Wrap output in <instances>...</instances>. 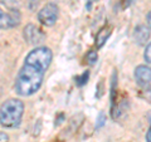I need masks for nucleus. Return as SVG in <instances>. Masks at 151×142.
<instances>
[{
    "label": "nucleus",
    "mask_w": 151,
    "mask_h": 142,
    "mask_svg": "<svg viewBox=\"0 0 151 142\" xmlns=\"http://www.w3.org/2000/svg\"><path fill=\"white\" fill-rule=\"evenodd\" d=\"M44 72L35 65L27 64L20 69L18 73L15 80V91L20 96H32L40 88L42 82H43Z\"/></svg>",
    "instance_id": "obj_1"
},
{
    "label": "nucleus",
    "mask_w": 151,
    "mask_h": 142,
    "mask_svg": "<svg viewBox=\"0 0 151 142\" xmlns=\"http://www.w3.org/2000/svg\"><path fill=\"white\" fill-rule=\"evenodd\" d=\"M24 112V105L19 99H8L3 103L0 111V122L4 127H17Z\"/></svg>",
    "instance_id": "obj_2"
},
{
    "label": "nucleus",
    "mask_w": 151,
    "mask_h": 142,
    "mask_svg": "<svg viewBox=\"0 0 151 142\" xmlns=\"http://www.w3.org/2000/svg\"><path fill=\"white\" fill-rule=\"evenodd\" d=\"M52 58H53V54H52V50L49 48L39 47V48H35L34 50H32L30 53L27 55L25 63L35 65L37 68H39L44 72V70L49 67Z\"/></svg>",
    "instance_id": "obj_3"
},
{
    "label": "nucleus",
    "mask_w": 151,
    "mask_h": 142,
    "mask_svg": "<svg viewBox=\"0 0 151 142\" xmlns=\"http://www.w3.org/2000/svg\"><path fill=\"white\" fill-rule=\"evenodd\" d=\"M58 19V8L54 4H47L38 13V20L45 27H52Z\"/></svg>",
    "instance_id": "obj_4"
},
{
    "label": "nucleus",
    "mask_w": 151,
    "mask_h": 142,
    "mask_svg": "<svg viewBox=\"0 0 151 142\" xmlns=\"http://www.w3.org/2000/svg\"><path fill=\"white\" fill-rule=\"evenodd\" d=\"M23 35H24V39L28 42V43L33 44V45L43 43L44 39H45L44 33L40 29H38V28L35 25H33V24H29V25H27L24 28Z\"/></svg>",
    "instance_id": "obj_5"
},
{
    "label": "nucleus",
    "mask_w": 151,
    "mask_h": 142,
    "mask_svg": "<svg viewBox=\"0 0 151 142\" xmlns=\"http://www.w3.org/2000/svg\"><path fill=\"white\" fill-rule=\"evenodd\" d=\"M135 78L137 83L142 87L151 86V68L146 65H139L135 69Z\"/></svg>",
    "instance_id": "obj_6"
},
{
    "label": "nucleus",
    "mask_w": 151,
    "mask_h": 142,
    "mask_svg": "<svg viewBox=\"0 0 151 142\" xmlns=\"http://www.w3.org/2000/svg\"><path fill=\"white\" fill-rule=\"evenodd\" d=\"M18 11L13 10L12 14H5L4 11H1V14H0V16H1V20H0V27H1V29H8V28H12V27H15L19 24V19H20V16H17L18 15Z\"/></svg>",
    "instance_id": "obj_7"
},
{
    "label": "nucleus",
    "mask_w": 151,
    "mask_h": 142,
    "mask_svg": "<svg viewBox=\"0 0 151 142\" xmlns=\"http://www.w3.org/2000/svg\"><path fill=\"white\" fill-rule=\"evenodd\" d=\"M150 38V30L149 28H146L145 25H139L135 28L134 32V39L139 45H145L146 42Z\"/></svg>",
    "instance_id": "obj_8"
},
{
    "label": "nucleus",
    "mask_w": 151,
    "mask_h": 142,
    "mask_svg": "<svg viewBox=\"0 0 151 142\" xmlns=\"http://www.w3.org/2000/svg\"><path fill=\"white\" fill-rule=\"evenodd\" d=\"M110 33L111 32L108 30V29H102V30L98 32V34L96 37V43H97L98 48H101V47L103 45V43H105L106 39L108 38V35H110Z\"/></svg>",
    "instance_id": "obj_9"
},
{
    "label": "nucleus",
    "mask_w": 151,
    "mask_h": 142,
    "mask_svg": "<svg viewBox=\"0 0 151 142\" xmlns=\"http://www.w3.org/2000/svg\"><path fill=\"white\" fill-rule=\"evenodd\" d=\"M87 79H88V72H84L81 77L76 78V83H77L78 86H83V84L87 83Z\"/></svg>",
    "instance_id": "obj_10"
},
{
    "label": "nucleus",
    "mask_w": 151,
    "mask_h": 142,
    "mask_svg": "<svg viewBox=\"0 0 151 142\" xmlns=\"http://www.w3.org/2000/svg\"><path fill=\"white\" fill-rule=\"evenodd\" d=\"M87 60H88V63L89 64H94L97 62V53L96 52H89V53L87 54Z\"/></svg>",
    "instance_id": "obj_11"
},
{
    "label": "nucleus",
    "mask_w": 151,
    "mask_h": 142,
    "mask_svg": "<svg viewBox=\"0 0 151 142\" xmlns=\"http://www.w3.org/2000/svg\"><path fill=\"white\" fill-rule=\"evenodd\" d=\"M144 58L147 63H151V43L146 47L145 49V53H144Z\"/></svg>",
    "instance_id": "obj_12"
},
{
    "label": "nucleus",
    "mask_w": 151,
    "mask_h": 142,
    "mask_svg": "<svg viewBox=\"0 0 151 142\" xmlns=\"http://www.w3.org/2000/svg\"><path fill=\"white\" fill-rule=\"evenodd\" d=\"M105 121H106V117H105V115H103V113H101V115L98 116V122L96 123L97 128H101V127L105 125Z\"/></svg>",
    "instance_id": "obj_13"
},
{
    "label": "nucleus",
    "mask_w": 151,
    "mask_h": 142,
    "mask_svg": "<svg viewBox=\"0 0 151 142\" xmlns=\"http://www.w3.org/2000/svg\"><path fill=\"white\" fill-rule=\"evenodd\" d=\"M146 19H147V24H149V28L151 29V10L149 11V14H147V16H146Z\"/></svg>",
    "instance_id": "obj_14"
},
{
    "label": "nucleus",
    "mask_w": 151,
    "mask_h": 142,
    "mask_svg": "<svg viewBox=\"0 0 151 142\" xmlns=\"http://www.w3.org/2000/svg\"><path fill=\"white\" fill-rule=\"evenodd\" d=\"M146 142H151V128L146 133Z\"/></svg>",
    "instance_id": "obj_15"
}]
</instances>
